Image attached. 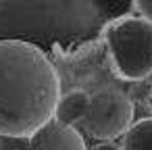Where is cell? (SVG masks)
Returning <instances> with one entry per match:
<instances>
[{"label": "cell", "instance_id": "8992f818", "mask_svg": "<svg viewBox=\"0 0 152 150\" xmlns=\"http://www.w3.org/2000/svg\"><path fill=\"white\" fill-rule=\"evenodd\" d=\"M88 108H90V94L86 90H69L67 94H61V98H58L54 121H58L67 127L81 125Z\"/></svg>", "mask_w": 152, "mask_h": 150}, {"label": "cell", "instance_id": "5b68a950", "mask_svg": "<svg viewBox=\"0 0 152 150\" xmlns=\"http://www.w3.org/2000/svg\"><path fill=\"white\" fill-rule=\"evenodd\" d=\"M0 150H88L81 133L58 121H50L29 138H0Z\"/></svg>", "mask_w": 152, "mask_h": 150}, {"label": "cell", "instance_id": "3957f363", "mask_svg": "<svg viewBox=\"0 0 152 150\" xmlns=\"http://www.w3.org/2000/svg\"><path fill=\"white\" fill-rule=\"evenodd\" d=\"M113 73L123 81L152 75V25L137 15H119L102 29Z\"/></svg>", "mask_w": 152, "mask_h": 150}, {"label": "cell", "instance_id": "ba28073f", "mask_svg": "<svg viewBox=\"0 0 152 150\" xmlns=\"http://www.w3.org/2000/svg\"><path fill=\"white\" fill-rule=\"evenodd\" d=\"M131 7L137 17H142L152 25V0H135V2H131Z\"/></svg>", "mask_w": 152, "mask_h": 150}, {"label": "cell", "instance_id": "52a82bcc", "mask_svg": "<svg viewBox=\"0 0 152 150\" xmlns=\"http://www.w3.org/2000/svg\"><path fill=\"white\" fill-rule=\"evenodd\" d=\"M121 150H152V117L135 121L125 131Z\"/></svg>", "mask_w": 152, "mask_h": 150}, {"label": "cell", "instance_id": "6da1fadb", "mask_svg": "<svg viewBox=\"0 0 152 150\" xmlns=\"http://www.w3.org/2000/svg\"><path fill=\"white\" fill-rule=\"evenodd\" d=\"M108 2L92 0H0V42L15 40L36 46L46 56L75 59L100 38Z\"/></svg>", "mask_w": 152, "mask_h": 150}, {"label": "cell", "instance_id": "277c9868", "mask_svg": "<svg viewBox=\"0 0 152 150\" xmlns=\"http://www.w3.org/2000/svg\"><path fill=\"white\" fill-rule=\"evenodd\" d=\"M133 125V104L125 92L115 88H102L90 94V108L81 121V129L98 140L113 142Z\"/></svg>", "mask_w": 152, "mask_h": 150}, {"label": "cell", "instance_id": "9c48e42d", "mask_svg": "<svg viewBox=\"0 0 152 150\" xmlns=\"http://www.w3.org/2000/svg\"><path fill=\"white\" fill-rule=\"evenodd\" d=\"M90 150H121L117 144H113V142H98L96 146H92Z\"/></svg>", "mask_w": 152, "mask_h": 150}, {"label": "cell", "instance_id": "7a4b0ae2", "mask_svg": "<svg viewBox=\"0 0 152 150\" xmlns=\"http://www.w3.org/2000/svg\"><path fill=\"white\" fill-rule=\"evenodd\" d=\"M61 77L36 46L0 42V138H29L54 119Z\"/></svg>", "mask_w": 152, "mask_h": 150}]
</instances>
